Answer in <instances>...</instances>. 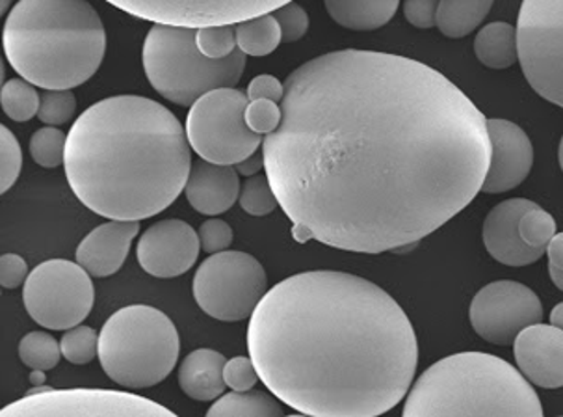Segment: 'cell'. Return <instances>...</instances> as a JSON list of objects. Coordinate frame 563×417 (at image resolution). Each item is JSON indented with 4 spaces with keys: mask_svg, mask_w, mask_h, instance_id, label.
Returning a JSON list of instances; mask_svg holds the SVG:
<instances>
[{
    "mask_svg": "<svg viewBox=\"0 0 563 417\" xmlns=\"http://www.w3.org/2000/svg\"><path fill=\"white\" fill-rule=\"evenodd\" d=\"M272 13L282 26L283 43L300 42L301 37L306 36L307 31H309V15L294 0L283 4Z\"/></svg>",
    "mask_w": 563,
    "mask_h": 417,
    "instance_id": "8d00e7d4",
    "label": "cell"
},
{
    "mask_svg": "<svg viewBox=\"0 0 563 417\" xmlns=\"http://www.w3.org/2000/svg\"><path fill=\"white\" fill-rule=\"evenodd\" d=\"M194 26L155 23L142 51L145 77L164 99L192 107L199 97L239 85L246 69V55L236 48L222 61H212L199 51Z\"/></svg>",
    "mask_w": 563,
    "mask_h": 417,
    "instance_id": "52a82bcc",
    "label": "cell"
},
{
    "mask_svg": "<svg viewBox=\"0 0 563 417\" xmlns=\"http://www.w3.org/2000/svg\"><path fill=\"white\" fill-rule=\"evenodd\" d=\"M19 358L31 370H55L62 358V347L51 333H26L19 343Z\"/></svg>",
    "mask_w": 563,
    "mask_h": 417,
    "instance_id": "83f0119b",
    "label": "cell"
},
{
    "mask_svg": "<svg viewBox=\"0 0 563 417\" xmlns=\"http://www.w3.org/2000/svg\"><path fill=\"white\" fill-rule=\"evenodd\" d=\"M23 168V152L12 131L0 128V190L7 194L15 185Z\"/></svg>",
    "mask_w": 563,
    "mask_h": 417,
    "instance_id": "e575fe53",
    "label": "cell"
},
{
    "mask_svg": "<svg viewBox=\"0 0 563 417\" xmlns=\"http://www.w3.org/2000/svg\"><path fill=\"white\" fill-rule=\"evenodd\" d=\"M519 233L522 241L533 249L545 250L552 237L556 235V220L540 206L532 207L519 220Z\"/></svg>",
    "mask_w": 563,
    "mask_h": 417,
    "instance_id": "d6a6232c",
    "label": "cell"
},
{
    "mask_svg": "<svg viewBox=\"0 0 563 417\" xmlns=\"http://www.w3.org/2000/svg\"><path fill=\"white\" fill-rule=\"evenodd\" d=\"M45 371L34 370V373L31 375V382L34 386H45V375H43Z\"/></svg>",
    "mask_w": 563,
    "mask_h": 417,
    "instance_id": "7dc6e473",
    "label": "cell"
},
{
    "mask_svg": "<svg viewBox=\"0 0 563 417\" xmlns=\"http://www.w3.org/2000/svg\"><path fill=\"white\" fill-rule=\"evenodd\" d=\"M492 139V164L482 185L484 194L514 190L527 179L533 166V145L517 123L500 118L487 120Z\"/></svg>",
    "mask_w": 563,
    "mask_h": 417,
    "instance_id": "2e32d148",
    "label": "cell"
},
{
    "mask_svg": "<svg viewBox=\"0 0 563 417\" xmlns=\"http://www.w3.org/2000/svg\"><path fill=\"white\" fill-rule=\"evenodd\" d=\"M67 136L60 129H37L31 139V155L42 168H58L66 161Z\"/></svg>",
    "mask_w": 563,
    "mask_h": 417,
    "instance_id": "f1b7e54d",
    "label": "cell"
},
{
    "mask_svg": "<svg viewBox=\"0 0 563 417\" xmlns=\"http://www.w3.org/2000/svg\"><path fill=\"white\" fill-rule=\"evenodd\" d=\"M495 0H441L438 29L450 40L473 34L492 12Z\"/></svg>",
    "mask_w": 563,
    "mask_h": 417,
    "instance_id": "cb8c5ba5",
    "label": "cell"
},
{
    "mask_svg": "<svg viewBox=\"0 0 563 417\" xmlns=\"http://www.w3.org/2000/svg\"><path fill=\"white\" fill-rule=\"evenodd\" d=\"M91 278L85 266L73 261H43L24 282V309L32 321L48 330L78 327L96 303Z\"/></svg>",
    "mask_w": 563,
    "mask_h": 417,
    "instance_id": "8fae6325",
    "label": "cell"
},
{
    "mask_svg": "<svg viewBox=\"0 0 563 417\" xmlns=\"http://www.w3.org/2000/svg\"><path fill=\"white\" fill-rule=\"evenodd\" d=\"M545 254L549 255V265L563 268V233H556L547 244Z\"/></svg>",
    "mask_w": 563,
    "mask_h": 417,
    "instance_id": "ee69618b",
    "label": "cell"
},
{
    "mask_svg": "<svg viewBox=\"0 0 563 417\" xmlns=\"http://www.w3.org/2000/svg\"><path fill=\"white\" fill-rule=\"evenodd\" d=\"M558 161H560V168H562L563 172V136L562 140H560V147H558Z\"/></svg>",
    "mask_w": 563,
    "mask_h": 417,
    "instance_id": "c3c4849f",
    "label": "cell"
},
{
    "mask_svg": "<svg viewBox=\"0 0 563 417\" xmlns=\"http://www.w3.org/2000/svg\"><path fill=\"white\" fill-rule=\"evenodd\" d=\"M223 378L233 392H247L257 386V382L261 381L252 356H236L228 360L223 367Z\"/></svg>",
    "mask_w": 563,
    "mask_h": 417,
    "instance_id": "74e56055",
    "label": "cell"
},
{
    "mask_svg": "<svg viewBox=\"0 0 563 417\" xmlns=\"http://www.w3.org/2000/svg\"><path fill=\"white\" fill-rule=\"evenodd\" d=\"M186 129L153 99L115 96L91 105L67 133V183L82 206L110 220L166 211L192 169Z\"/></svg>",
    "mask_w": 563,
    "mask_h": 417,
    "instance_id": "3957f363",
    "label": "cell"
},
{
    "mask_svg": "<svg viewBox=\"0 0 563 417\" xmlns=\"http://www.w3.org/2000/svg\"><path fill=\"white\" fill-rule=\"evenodd\" d=\"M210 417H282L285 416L277 397L247 389V392H233L222 395L220 399L207 410Z\"/></svg>",
    "mask_w": 563,
    "mask_h": 417,
    "instance_id": "d4e9b609",
    "label": "cell"
},
{
    "mask_svg": "<svg viewBox=\"0 0 563 417\" xmlns=\"http://www.w3.org/2000/svg\"><path fill=\"white\" fill-rule=\"evenodd\" d=\"M268 276L252 254L223 250L199 265L194 298L205 314L223 322L250 319L268 293Z\"/></svg>",
    "mask_w": 563,
    "mask_h": 417,
    "instance_id": "9c48e42d",
    "label": "cell"
},
{
    "mask_svg": "<svg viewBox=\"0 0 563 417\" xmlns=\"http://www.w3.org/2000/svg\"><path fill=\"white\" fill-rule=\"evenodd\" d=\"M536 206L538 204L525 198H511L493 207L482 231L484 246L493 260L508 266H527L540 261L541 255L545 254V250L533 249L522 241L519 233V220L528 209Z\"/></svg>",
    "mask_w": 563,
    "mask_h": 417,
    "instance_id": "ac0fdd59",
    "label": "cell"
},
{
    "mask_svg": "<svg viewBox=\"0 0 563 417\" xmlns=\"http://www.w3.org/2000/svg\"><path fill=\"white\" fill-rule=\"evenodd\" d=\"M29 278V265L18 254H4L0 257V284L4 289H18Z\"/></svg>",
    "mask_w": 563,
    "mask_h": 417,
    "instance_id": "60d3db41",
    "label": "cell"
},
{
    "mask_svg": "<svg viewBox=\"0 0 563 417\" xmlns=\"http://www.w3.org/2000/svg\"><path fill=\"white\" fill-rule=\"evenodd\" d=\"M139 233V220H110L99 226L78 244V265L85 266L93 278H109L125 263L132 239Z\"/></svg>",
    "mask_w": 563,
    "mask_h": 417,
    "instance_id": "d6986e66",
    "label": "cell"
},
{
    "mask_svg": "<svg viewBox=\"0 0 563 417\" xmlns=\"http://www.w3.org/2000/svg\"><path fill=\"white\" fill-rule=\"evenodd\" d=\"M225 362H228L225 356L212 349H198L190 352L177 371L183 394L201 403H212L218 397H222L223 389L228 387L223 378Z\"/></svg>",
    "mask_w": 563,
    "mask_h": 417,
    "instance_id": "44dd1931",
    "label": "cell"
},
{
    "mask_svg": "<svg viewBox=\"0 0 563 417\" xmlns=\"http://www.w3.org/2000/svg\"><path fill=\"white\" fill-rule=\"evenodd\" d=\"M246 94L250 101L271 99V101L279 103L285 96V85H282V80L276 79L274 75H258L247 85Z\"/></svg>",
    "mask_w": 563,
    "mask_h": 417,
    "instance_id": "b9f144b4",
    "label": "cell"
},
{
    "mask_svg": "<svg viewBox=\"0 0 563 417\" xmlns=\"http://www.w3.org/2000/svg\"><path fill=\"white\" fill-rule=\"evenodd\" d=\"M234 29L239 48L246 56L272 55L283 42L282 26L272 12L234 23Z\"/></svg>",
    "mask_w": 563,
    "mask_h": 417,
    "instance_id": "484cf974",
    "label": "cell"
},
{
    "mask_svg": "<svg viewBox=\"0 0 563 417\" xmlns=\"http://www.w3.org/2000/svg\"><path fill=\"white\" fill-rule=\"evenodd\" d=\"M62 356L75 365H86L99 358V333L90 327H73L60 339Z\"/></svg>",
    "mask_w": 563,
    "mask_h": 417,
    "instance_id": "f546056e",
    "label": "cell"
},
{
    "mask_svg": "<svg viewBox=\"0 0 563 417\" xmlns=\"http://www.w3.org/2000/svg\"><path fill=\"white\" fill-rule=\"evenodd\" d=\"M264 168L294 239L355 254L419 244L482 193L487 118L443 73L344 48L285 80Z\"/></svg>",
    "mask_w": 563,
    "mask_h": 417,
    "instance_id": "6da1fadb",
    "label": "cell"
},
{
    "mask_svg": "<svg viewBox=\"0 0 563 417\" xmlns=\"http://www.w3.org/2000/svg\"><path fill=\"white\" fill-rule=\"evenodd\" d=\"M40 101H42V94H37L34 85L26 79H12L2 85L0 103L10 120L19 123L32 120L37 116Z\"/></svg>",
    "mask_w": 563,
    "mask_h": 417,
    "instance_id": "4316f807",
    "label": "cell"
},
{
    "mask_svg": "<svg viewBox=\"0 0 563 417\" xmlns=\"http://www.w3.org/2000/svg\"><path fill=\"white\" fill-rule=\"evenodd\" d=\"M240 207L252 217H266L279 206L268 176H252L240 188Z\"/></svg>",
    "mask_w": 563,
    "mask_h": 417,
    "instance_id": "4dcf8cb0",
    "label": "cell"
},
{
    "mask_svg": "<svg viewBox=\"0 0 563 417\" xmlns=\"http://www.w3.org/2000/svg\"><path fill=\"white\" fill-rule=\"evenodd\" d=\"M474 332L493 345L506 347L536 322L543 321V306L527 285L498 279L476 293L468 308Z\"/></svg>",
    "mask_w": 563,
    "mask_h": 417,
    "instance_id": "4fadbf2b",
    "label": "cell"
},
{
    "mask_svg": "<svg viewBox=\"0 0 563 417\" xmlns=\"http://www.w3.org/2000/svg\"><path fill=\"white\" fill-rule=\"evenodd\" d=\"M240 176L252 177L264 168L263 153H253L252 157L244 158L242 163L234 164Z\"/></svg>",
    "mask_w": 563,
    "mask_h": 417,
    "instance_id": "7bdbcfd3",
    "label": "cell"
},
{
    "mask_svg": "<svg viewBox=\"0 0 563 417\" xmlns=\"http://www.w3.org/2000/svg\"><path fill=\"white\" fill-rule=\"evenodd\" d=\"M325 12L342 29L378 31L395 18L400 0H324Z\"/></svg>",
    "mask_w": 563,
    "mask_h": 417,
    "instance_id": "7402d4cb",
    "label": "cell"
},
{
    "mask_svg": "<svg viewBox=\"0 0 563 417\" xmlns=\"http://www.w3.org/2000/svg\"><path fill=\"white\" fill-rule=\"evenodd\" d=\"M247 351L292 410L376 417L413 384L419 343L400 304L354 274L311 271L272 287L250 317Z\"/></svg>",
    "mask_w": 563,
    "mask_h": 417,
    "instance_id": "7a4b0ae2",
    "label": "cell"
},
{
    "mask_svg": "<svg viewBox=\"0 0 563 417\" xmlns=\"http://www.w3.org/2000/svg\"><path fill=\"white\" fill-rule=\"evenodd\" d=\"M180 339L161 309L134 304L115 311L99 333V362L110 381L132 389L156 386L179 360Z\"/></svg>",
    "mask_w": 563,
    "mask_h": 417,
    "instance_id": "8992f818",
    "label": "cell"
},
{
    "mask_svg": "<svg viewBox=\"0 0 563 417\" xmlns=\"http://www.w3.org/2000/svg\"><path fill=\"white\" fill-rule=\"evenodd\" d=\"M474 55L489 69H508L519 61L517 26L509 23H489L476 34Z\"/></svg>",
    "mask_w": 563,
    "mask_h": 417,
    "instance_id": "603a6c76",
    "label": "cell"
},
{
    "mask_svg": "<svg viewBox=\"0 0 563 417\" xmlns=\"http://www.w3.org/2000/svg\"><path fill=\"white\" fill-rule=\"evenodd\" d=\"M75 110H77V97L73 96L71 90H43L37 118L45 125L58 128L71 120Z\"/></svg>",
    "mask_w": 563,
    "mask_h": 417,
    "instance_id": "836d02e7",
    "label": "cell"
},
{
    "mask_svg": "<svg viewBox=\"0 0 563 417\" xmlns=\"http://www.w3.org/2000/svg\"><path fill=\"white\" fill-rule=\"evenodd\" d=\"M551 325L563 330V303L558 304L551 311Z\"/></svg>",
    "mask_w": 563,
    "mask_h": 417,
    "instance_id": "f6af8a7d",
    "label": "cell"
},
{
    "mask_svg": "<svg viewBox=\"0 0 563 417\" xmlns=\"http://www.w3.org/2000/svg\"><path fill=\"white\" fill-rule=\"evenodd\" d=\"M283 120V109L271 99L250 101L246 109L247 125L257 134H272L279 128Z\"/></svg>",
    "mask_w": 563,
    "mask_h": 417,
    "instance_id": "d590c367",
    "label": "cell"
},
{
    "mask_svg": "<svg viewBox=\"0 0 563 417\" xmlns=\"http://www.w3.org/2000/svg\"><path fill=\"white\" fill-rule=\"evenodd\" d=\"M10 66L43 90H73L96 75L107 31L88 0H19L4 23Z\"/></svg>",
    "mask_w": 563,
    "mask_h": 417,
    "instance_id": "277c9868",
    "label": "cell"
},
{
    "mask_svg": "<svg viewBox=\"0 0 563 417\" xmlns=\"http://www.w3.org/2000/svg\"><path fill=\"white\" fill-rule=\"evenodd\" d=\"M196 42H198L199 51L212 61L228 58L239 48L234 24L199 26L198 32H196Z\"/></svg>",
    "mask_w": 563,
    "mask_h": 417,
    "instance_id": "1f68e13d",
    "label": "cell"
},
{
    "mask_svg": "<svg viewBox=\"0 0 563 417\" xmlns=\"http://www.w3.org/2000/svg\"><path fill=\"white\" fill-rule=\"evenodd\" d=\"M134 18L179 26L234 24L271 13L292 0H107Z\"/></svg>",
    "mask_w": 563,
    "mask_h": 417,
    "instance_id": "5bb4252c",
    "label": "cell"
},
{
    "mask_svg": "<svg viewBox=\"0 0 563 417\" xmlns=\"http://www.w3.org/2000/svg\"><path fill=\"white\" fill-rule=\"evenodd\" d=\"M2 416L18 417H174L158 403L139 395L107 389H48L26 395L2 410Z\"/></svg>",
    "mask_w": 563,
    "mask_h": 417,
    "instance_id": "7c38bea8",
    "label": "cell"
},
{
    "mask_svg": "<svg viewBox=\"0 0 563 417\" xmlns=\"http://www.w3.org/2000/svg\"><path fill=\"white\" fill-rule=\"evenodd\" d=\"M406 417H541L532 382L487 352H460L426 370L409 389Z\"/></svg>",
    "mask_w": 563,
    "mask_h": 417,
    "instance_id": "5b68a950",
    "label": "cell"
},
{
    "mask_svg": "<svg viewBox=\"0 0 563 417\" xmlns=\"http://www.w3.org/2000/svg\"><path fill=\"white\" fill-rule=\"evenodd\" d=\"M201 241L199 233L185 220L168 218L145 231L136 255L145 273L155 278H177L188 273L198 261Z\"/></svg>",
    "mask_w": 563,
    "mask_h": 417,
    "instance_id": "9a60e30c",
    "label": "cell"
},
{
    "mask_svg": "<svg viewBox=\"0 0 563 417\" xmlns=\"http://www.w3.org/2000/svg\"><path fill=\"white\" fill-rule=\"evenodd\" d=\"M517 45L528 85L563 109V0H522Z\"/></svg>",
    "mask_w": 563,
    "mask_h": 417,
    "instance_id": "30bf717a",
    "label": "cell"
},
{
    "mask_svg": "<svg viewBox=\"0 0 563 417\" xmlns=\"http://www.w3.org/2000/svg\"><path fill=\"white\" fill-rule=\"evenodd\" d=\"M439 4L441 0H406L404 15L417 29H433L438 26Z\"/></svg>",
    "mask_w": 563,
    "mask_h": 417,
    "instance_id": "ab89813d",
    "label": "cell"
},
{
    "mask_svg": "<svg viewBox=\"0 0 563 417\" xmlns=\"http://www.w3.org/2000/svg\"><path fill=\"white\" fill-rule=\"evenodd\" d=\"M549 274H551L552 284L556 285L558 289L563 290V268L549 265Z\"/></svg>",
    "mask_w": 563,
    "mask_h": 417,
    "instance_id": "bcb514c9",
    "label": "cell"
},
{
    "mask_svg": "<svg viewBox=\"0 0 563 417\" xmlns=\"http://www.w3.org/2000/svg\"><path fill=\"white\" fill-rule=\"evenodd\" d=\"M198 233L199 241H201V249H203L207 254L223 252V250H228L229 246H231V242H233V230H231V226H229L228 222H223V220H218V218L207 220L205 224H201Z\"/></svg>",
    "mask_w": 563,
    "mask_h": 417,
    "instance_id": "f35d334b",
    "label": "cell"
},
{
    "mask_svg": "<svg viewBox=\"0 0 563 417\" xmlns=\"http://www.w3.org/2000/svg\"><path fill=\"white\" fill-rule=\"evenodd\" d=\"M514 354L519 371L533 386L563 387V330L543 322L530 325L514 341Z\"/></svg>",
    "mask_w": 563,
    "mask_h": 417,
    "instance_id": "e0dca14e",
    "label": "cell"
},
{
    "mask_svg": "<svg viewBox=\"0 0 563 417\" xmlns=\"http://www.w3.org/2000/svg\"><path fill=\"white\" fill-rule=\"evenodd\" d=\"M250 97L234 86L217 88L190 107L186 116V136L199 157L214 164L234 166L252 157L263 145V134L247 125Z\"/></svg>",
    "mask_w": 563,
    "mask_h": 417,
    "instance_id": "ba28073f",
    "label": "cell"
},
{
    "mask_svg": "<svg viewBox=\"0 0 563 417\" xmlns=\"http://www.w3.org/2000/svg\"><path fill=\"white\" fill-rule=\"evenodd\" d=\"M185 196L192 209L217 217L229 211L240 198L239 172L233 166L199 158L192 163L186 182Z\"/></svg>",
    "mask_w": 563,
    "mask_h": 417,
    "instance_id": "ffe728a7",
    "label": "cell"
},
{
    "mask_svg": "<svg viewBox=\"0 0 563 417\" xmlns=\"http://www.w3.org/2000/svg\"><path fill=\"white\" fill-rule=\"evenodd\" d=\"M10 7H12V0H0V12L7 13Z\"/></svg>",
    "mask_w": 563,
    "mask_h": 417,
    "instance_id": "681fc988",
    "label": "cell"
}]
</instances>
